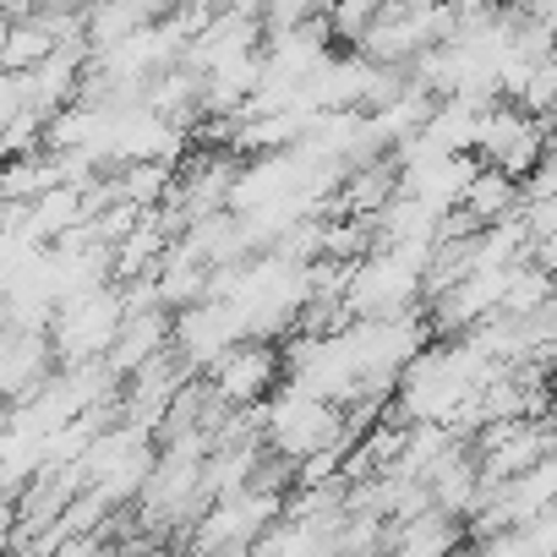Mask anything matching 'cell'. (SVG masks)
I'll list each match as a JSON object with an SVG mask.
<instances>
[{
	"label": "cell",
	"instance_id": "obj_1",
	"mask_svg": "<svg viewBox=\"0 0 557 557\" xmlns=\"http://www.w3.org/2000/svg\"><path fill=\"white\" fill-rule=\"evenodd\" d=\"M121 290L115 285H94V290H77L66 301H55V318H50V350H55V367H77V361H99L121 329Z\"/></svg>",
	"mask_w": 557,
	"mask_h": 557
},
{
	"label": "cell",
	"instance_id": "obj_2",
	"mask_svg": "<svg viewBox=\"0 0 557 557\" xmlns=\"http://www.w3.org/2000/svg\"><path fill=\"white\" fill-rule=\"evenodd\" d=\"M334 437H345L334 405H323V399H312V394H296V388L262 399V448H268V454H278V459L296 465L301 454H312V448H323V443H334Z\"/></svg>",
	"mask_w": 557,
	"mask_h": 557
},
{
	"label": "cell",
	"instance_id": "obj_3",
	"mask_svg": "<svg viewBox=\"0 0 557 557\" xmlns=\"http://www.w3.org/2000/svg\"><path fill=\"white\" fill-rule=\"evenodd\" d=\"M278 377H285V367H278V345L273 339H235L224 356H213L202 367V383L213 388L219 405L230 410H246V405H262Z\"/></svg>",
	"mask_w": 557,
	"mask_h": 557
},
{
	"label": "cell",
	"instance_id": "obj_4",
	"mask_svg": "<svg viewBox=\"0 0 557 557\" xmlns=\"http://www.w3.org/2000/svg\"><path fill=\"white\" fill-rule=\"evenodd\" d=\"M470 153H481L492 170H503V175H524V170H535V159L546 153V121L541 115H524L519 104H486V115H481V132H475V148Z\"/></svg>",
	"mask_w": 557,
	"mask_h": 557
},
{
	"label": "cell",
	"instance_id": "obj_5",
	"mask_svg": "<svg viewBox=\"0 0 557 557\" xmlns=\"http://www.w3.org/2000/svg\"><path fill=\"white\" fill-rule=\"evenodd\" d=\"M235 339H246V329H240V318H235L230 301H191V307L170 312V350H175L191 372H202V367H208L213 356H224Z\"/></svg>",
	"mask_w": 557,
	"mask_h": 557
},
{
	"label": "cell",
	"instance_id": "obj_6",
	"mask_svg": "<svg viewBox=\"0 0 557 557\" xmlns=\"http://www.w3.org/2000/svg\"><path fill=\"white\" fill-rule=\"evenodd\" d=\"M55 372L50 329H7L0 334V405H23Z\"/></svg>",
	"mask_w": 557,
	"mask_h": 557
},
{
	"label": "cell",
	"instance_id": "obj_7",
	"mask_svg": "<svg viewBox=\"0 0 557 557\" xmlns=\"http://www.w3.org/2000/svg\"><path fill=\"white\" fill-rule=\"evenodd\" d=\"M164 345H170V312H164V307L126 312L121 329H115V339H110V350L99 356V367H104L115 383H126V377H132L143 361H153Z\"/></svg>",
	"mask_w": 557,
	"mask_h": 557
},
{
	"label": "cell",
	"instance_id": "obj_8",
	"mask_svg": "<svg viewBox=\"0 0 557 557\" xmlns=\"http://www.w3.org/2000/svg\"><path fill=\"white\" fill-rule=\"evenodd\" d=\"M459 208L470 213V224H475V230L503 224V219H513V213H519V181H513V175H503V170H492V164H475V175H470V181H465V191H459Z\"/></svg>",
	"mask_w": 557,
	"mask_h": 557
},
{
	"label": "cell",
	"instance_id": "obj_9",
	"mask_svg": "<svg viewBox=\"0 0 557 557\" xmlns=\"http://www.w3.org/2000/svg\"><path fill=\"white\" fill-rule=\"evenodd\" d=\"M50 50H55V39L45 34L39 17H12L7 39H0V72H34Z\"/></svg>",
	"mask_w": 557,
	"mask_h": 557
},
{
	"label": "cell",
	"instance_id": "obj_10",
	"mask_svg": "<svg viewBox=\"0 0 557 557\" xmlns=\"http://www.w3.org/2000/svg\"><path fill=\"white\" fill-rule=\"evenodd\" d=\"M17 115H45L39 110V94H34V77L28 72H0V126H12Z\"/></svg>",
	"mask_w": 557,
	"mask_h": 557
},
{
	"label": "cell",
	"instance_id": "obj_11",
	"mask_svg": "<svg viewBox=\"0 0 557 557\" xmlns=\"http://www.w3.org/2000/svg\"><path fill=\"white\" fill-rule=\"evenodd\" d=\"M12 530H17V508H12V497H0V557L12 546Z\"/></svg>",
	"mask_w": 557,
	"mask_h": 557
},
{
	"label": "cell",
	"instance_id": "obj_12",
	"mask_svg": "<svg viewBox=\"0 0 557 557\" xmlns=\"http://www.w3.org/2000/svg\"><path fill=\"white\" fill-rule=\"evenodd\" d=\"M7 432H12V410L0 405V443H7Z\"/></svg>",
	"mask_w": 557,
	"mask_h": 557
},
{
	"label": "cell",
	"instance_id": "obj_13",
	"mask_svg": "<svg viewBox=\"0 0 557 557\" xmlns=\"http://www.w3.org/2000/svg\"><path fill=\"white\" fill-rule=\"evenodd\" d=\"M12 329V307H7V296H0V334Z\"/></svg>",
	"mask_w": 557,
	"mask_h": 557
},
{
	"label": "cell",
	"instance_id": "obj_14",
	"mask_svg": "<svg viewBox=\"0 0 557 557\" xmlns=\"http://www.w3.org/2000/svg\"><path fill=\"white\" fill-rule=\"evenodd\" d=\"M421 7H448V0H421Z\"/></svg>",
	"mask_w": 557,
	"mask_h": 557
}]
</instances>
